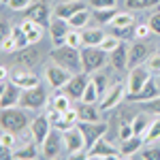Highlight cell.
Segmentation results:
<instances>
[{"label":"cell","instance_id":"obj_1","mask_svg":"<svg viewBox=\"0 0 160 160\" xmlns=\"http://www.w3.org/2000/svg\"><path fill=\"white\" fill-rule=\"evenodd\" d=\"M49 56H51V62L68 68L71 73H81V49L64 43V45H58L56 49H51Z\"/></svg>","mask_w":160,"mask_h":160},{"label":"cell","instance_id":"obj_2","mask_svg":"<svg viewBox=\"0 0 160 160\" xmlns=\"http://www.w3.org/2000/svg\"><path fill=\"white\" fill-rule=\"evenodd\" d=\"M105 62H107V51L102 47H90V45L81 47V71L83 73H96L105 66Z\"/></svg>","mask_w":160,"mask_h":160},{"label":"cell","instance_id":"obj_3","mask_svg":"<svg viewBox=\"0 0 160 160\" xmlns=\"http://www.w3.org/2000/svg\"><path fill=\"white\" fill-rule=\"evenodd\" d=\"M0 124L4 130H11L15 135H19L28 126V118H26L24 111H17V109H2V115H0Z\"/></svg>","mask_w":160,"mask_h":160},{"label":"cell","instance_id":"obj_4","mask_svg":"<svg viewBox=\"0 0 160 160\" xmlns=\"http://www.w3.org/2000/svg\"><path fill=\"white\" fill-rule=\"evenodd\" d=\"M77 128L83 132L86 148H92L98 139L107 135V124L105 122H77Z\"/></svg>","mask_w":160,"mask_h":160},{"label":"cell","instance_id":"obj_5","mask_svg":"<svg viewBox=\"0 0 160 160\" xmlns=\"http://www.w3.org/2000/svg\"><path fill=\"white\" fill-rule=\"evenodd\" d=\"M45 102H47V92L41 86L24 90V92H22V98H19V105H22L24 109H41Z\"/></svg>","mask_w":160,"mask_h":160},{"label":"cell","instance_id":"obj_6","mask_svg":"<svg viewBox=\"0 0 160 160\" xmlns=\"http://www.w3.org/2000/svg\"><path fill=\"white\" fill-rule=\"evenodd\" d=\"M71 77H73V73H71L68 68L60 66V64H56V62L45 68V79L49 81L51 88H64L71 81Z\"/></svg>","mask_w":160,"mask_h":160},{"label":"cell","instance_id":"obj_7","mask_svg":"<svg viewBox=\"0 0 160 160\" xmlns=\"http://www.w3.org/2000/svg\"><path fill=\"white\" fill-rule=\"evenodd\" d=\"M62 139H64V148H66V152H68L71 156L79 154L81 149L86 148V139H83V132L77 128V124H75L73 128L64 130V132H62Z\"/></svg>","mask_w":160,"mask_h":160},{"label":"cell","instance_id":"obj_8","mask_svg":"<svg viewBox=\"0 0 160 160\" xmlns=\"http://www.w3.org/2000/svg\"><path fill=\"white\" fill-rule=\"evenodd\" d=\"M88 73H75L73 77H71V81L64 86V94L66 96H71L73 100H81L83 98V92H86V88H88Z\"/></svg>","mask_w":160,"mask_h":160},{"label":"cell","instance_id":"obj_9","mask_svg":"<svg viewBox=\"0 0 160 160\" xmlns=\"http://www.w3.org/2000/svg\"><path fill=\"white\" fill-rule=\"evenodd\" d=\"M49 7L45 4V2H32L28 9L24 11V17L26 19H32V22H37L38 26H43V28H49Z\"/></svg>","mask_w":160,"mask_h":160},{"label":"cell","instance_id":"obj_10","mask_svg":"<svg viewBox=\"0 0 160 160\" xmlns=\"http://www.w3.org/2000/svg\"><path fill=\"white\" fill-rule=\"evenodd\" d=\"M22 88L17 86L15 81H7L4 86H2V96H0V107L2 109H11L15 105H19V98H22Z\"/></svg>","mask_w":160,"mask_h":160},{"label":"cell","instance_id":"obj_11","mask_svg":"<svg viewBox=\"0 0 160 160\" xmlns=\"http://www.w3.org/2000/svg\"><path fill=\"white\" fill-rule=\"evenodd\" d=\"M124 96H126V88H124L122 83H113V86L105 92V96L100 98L98 109L100 111H109V109H113V107H118Z\"/></svg>","mask_w":160,"mask_h":160},{"label":"cell","instance_id":"obj_12","mask_svg":"<svg viewBox=\"0 0 160 160\" xmlns=\"http://www.w3.org/2000/svg\"><path fill=\"white\" fill-rule=\"evenodd\" d=\"M149 81V68L148 66H132L128 75V94H137L141 88Z\"/></svg>","mask_w":160,"mask_h":160},{"label":"cell","instance_id":"obj_13","mask_svg":"<svg viewBox=\"0 0 160 160\" xmlns=\"http://www.w3.org/2000/svg\"><path fill=\"white\" fill-rule=\"evenodd\" d=\"M88 158H122V149H115L105 139H98L88 149Z\"/></svg>","mask_w":160,"mask_h":160},{"label":"cell","instance_id":"obj_14","mask_svg":"<svg viewBox=\"0 0 160 160\" xmlns=\"http://www.w3.org/2000/svg\"><path fill=\"white\" fill-rule=\"evenodd\" d=\"M51 132V122H49V115H38L34 122L30 124V137L37 141L38 145L45 143L47 135Z\"/></svg>","mask_w":160,"mask_h":160},{"label":"cell","instance_id":"obj_15","mask_svg":"<svg viewBox=\"0 0 160 160\" xmlns=\"http://www.w3.org/2000/svg\"><path fill=\"white\" fill-rule=\"evenodd\" d=\"M158 96H160V86H156V81L149 79L137 94H126V100H130V102H148V100H154Z\"/></svg>","mask_w":160,"mask_h":160},{"label":"cell","instance_id":"obj_16","mask_svg":"<svg viewBox=\"0 0 160 160\" xmlns=\"http://www.w3.org/2000/svg\"><path fill=\"white\" fill-rule=\"evenodd\" d=\"M71 30H73V28L68 24V19H62V17H56V15H53V19H51V24H49V32H51V38H53L56 45H62V43L66 41V34H68Z\"/></svg>","mask_w":160,"mask_h":160},{"label":"cell","instance_id":"obj_17","mask_svg":"<svg viewBox=\"0 0 160 160\" xmlns=\"http://www.w3.org/2000/svg\"><path fill=\"white\" fill-rule=\"evenodd\" d=\"M11 81H15L22 90H30V88L41 86V83H38V77L34 73H30L26 66L24 68H15V71H13L11 73Z\"/></svg>","mask_w":160,"mask_h":160},{"label":"cell","instance_id":"obj_18","mask_svg":"<svg viewBox=\"0 0 160 160\" xmlns=\"http://www.w3.org/2000/svg\"><path fill=\"white\" fill-rule=\"evenodd\" d=\"M62 143H64L62 135L58 132V128H53L49 135H47L45 143H43V156H45V158H56V156L60 154V149H62Z\"/></svg>","mask_w":160,"mask_h":160},{"label":"cell","instance_id":"obj_19","mask_svg":"<svg viewBox=\"0 0 160 160\" xmlns=\"http://www.w3.org/2000/svg\"><path fill=\"white\" fill-rule=\"evenodd\" d=\"M128 49H130V47L122 41L113 51H109V62H111V66H113L115 71H124V68L128 66Z\"/></svg>","mask_w":160,"mask_h":160},{"label":"cell","instance_id":"obj_20","mask_svg":"<svg viewBox=\"0 0 160 160\" xmlns=\"http://www.w3.org/2000/svg\"><path fill=\"white\" fill-rule=\"evenodd\" d=\"M88 9L83 2H77V0H66V2H60L56 9H53V15L56 17H62V19H71L75 13Z\"/></svg>","mask_w":160,"mask_h":160},{"label":"cell","instance_id":"obj_21","mask_svg":"<svg viewBox=\"0 0 160 160\" xmlns=\"http://www.w3.org/2000/svg\"><path fill=\"white\" fill-rule=\"evenodd\" d=\"M38 60H41V53H38V49H34V47H26V49H19V53L15 56V62L19 64V66H26V68H32V66H37Z\"/></svg>","mask_w":160,"mask_h":160},{"label":"cell","instance_id":"obj_22","mask_svg":"<svg viewBox=\"0 0 160 160\" xmlns=\"http://www.w3.org/2000/svg\"><path fill=\"white\" fill-rule=\"evenodd\" d=\"M145 58H148V45H143L141 41H137L135 45H130V49H128V66L130 68L139 66Z\"/></svg>","mask_w":160,"mask_h":160},{"label":"cell","instance_id":"obj_23","mask_svg":"<svg viewBox=\"0 0 160 160\" xmlns=\"http://www.w3.org/2000/svg\"><path fill=\"white\" fill-rule=\"evenodd\" d=\"M145 145V141H143V137H130V139H126V141H122V158H128V156H135L137 152H139V148H143Z\"/></svg>","mask_w":160,"mask_h":160},{"label":"cell","instance_id":"obj_24","mask_svg":"<svg viewBox=\"0 0 160 160\" xmlns=\"http://www.w3.org/2000/svg\"><path fill=\"white\" fill-rule=\"evenodd\" d=\"M22 28H24V32L28 34L30 45H34V43H38V41L43 38V26H38L37 22H32V19H24V22H22Z\"/></svg>","mask_w":160,"mask_h":160},{"label":"cell","instance_id":"obj_25","mask_svg":"<svg viewBox=\"0 0 160 160\" xmlns=\"http://www.w3.org/2000/svg\"><path fill=\"white\" fill-rule=\"evenodd\" d=\"M77 115H79V122H98V109L92 102H81L77 107Z\"/></svg>","mask_w":160,"mask_h":160},{"label":"cell","instance_id":"obj_26","mask_svg":"<svg viewBox=\"0 0 160 160\" xmlns=\"http://www.w3.org/2000/svg\"><path fill=\"white\" fill-rule=\"evenodd\" d=\"M105 32L102 30H86V32H81V41H83V45H90V47H100V43L105 41Z\"/></svg>","mask_w":160,"mask_h":160},{"label":"cell","instance_id":"obj_27","mask_svg":"<svg viewBox=\"0 0 160 160\" xmlns=\"http://www.w3.org/2000/svg\"><path fill=\"white\" fill-rule=\"evenodd\" d=\"M158 139H160V120H154V122L149 124V128L145 130L143 141H145V145H154Z\"/></svg>","mask_w":160,"mask_h":160},{"label":"cell","instance_id":"obj_28","mask_svg":"<svg viewBox=\"0 0 160 160\" xmlns=\"http://www.w3.org/2000/svg\"><path fill=\"white\" fill-rule=\"evenodd\" d=\"M37 141L34 143H28L26 148H22V149H17L15 154H13V158L15 160H34L37 158Z\"/></svg>","mask_w":160,"mask_h":160},{"label":"cell","instance_id":"obj_29","mask_svg":"<svg viewBox=\"0 0 160 160\" xmlns=\"http://www.w3.org/2000/svg\"><path fill=\"white\" fill-rule=\"evenodd\" d=\"M130 124H132V130H135V135H139V137H143L145 135V130L149 128V120H148V115H143V113H139L137 118H132L130 120Z\"/></svg>","mask_w":160,"mask_h":160},{"label":"cell","instance_id":"obj_30","mask_svg":"<svg viewBox=\"0 0 160 160\" xmlns=\"http://www.w3.org/2000/svg\"><path fill=\"white\" fill-rule=\"evenodd\" d=\"M11 37H13V41H15V45H17V51H19V49H26V47L30 45L28 34L24 32V28H22V26L13 28V30H11Z\"/></svg>","mask_w":160,"mask_h":160},{"label":"cell","instance_id":"obj_31","mask_svg":"<svg viewBox=\"0 0 160 160\" xmlns=\"http://www.w3.org/2000/svg\"><path fill=\"white\" fill-rule=\"evenodd\" d=\"M160 4V0H126V9L130 11H141V9H149Z\"/></svg>","mask_w":160,"mask_h":160},{"label":"cell","instance_id":"obj_32","mask_svg":"<svg viewBox=\"0 0 160 160\" xmlns=\"http://www.w3.org/2000/svg\"><path fill=\"white\" fill-rule=\"evenodd\" d=\"M111 24L115 26V28H128V26H135V17L130 13H118Z\"/></svg>","mask_w":160,"mask_h":160},{"label":"cell","instance_id":"obj_33","mask_svg":"<svg viewBox=\"0 0 160 160\" xmlns=\"http://www.w3.org/2000/svg\"><path fill=\"white\" fill-rule=\"evenodd\" d=\"M100 98V92H98V88H96V83H94V81H90V83H88V88H86V92H83V102H92V105H94V102H96V100Z\"/></svg>","mask_w":160,"mask_h":160},{"label":"cell","instance_id":"obj_34","mask_svg":"<svg viewBox=\"0 0 160 160\" xmlns=\"http://www.w3.org/2000/svg\"><path fill=\"white\" fill-rule=\"evenodd\" d=\"M118 13L120 11H115V7H113V9H96L94 17L98 19L100 24H109V22H113V17H115Z\"/></svg>","mask_w":160,"mask_h":160},{"label":"cell","instance_id":"obj_35","mask_svg":"<svg viewBox=\"0 0 160 160\" xmlns=\"http://www.w3.org/2000/svg\"><path fill=\"white\" fill-rule=\"evenodd\" d=\"M88 19H90V13H88V9H83V11L75 13L73 17L68 19V24H71V28H83L88 24Z\"/></svg>","mask_w":160,"mask_h":160},{"label":"cell","instance_id":"obj_36","mask_svg":"<svg viewBox=\"0 0 160 160\" xmlns=\"http://www.w3.org/2000/svg\"><path fill=\"white\" fill-rule=\"evenodd\" d=\"M71 96H66V94H58L56 98H53V102H51V109H58V111H66L71 109Z\"/></svg>","mask_w":160,"mask_h":160},{"label":"cell","instance_id":"obj_37","mask_svg":"<svg viewBox=\"0 0 160 160\" xmlns=\"http://www.w3.org/2000/svg\"><path fill=\"white\" fill-rule=\"evenodd\" d=\"M120 43H122V41L115 37V34H107V37H105V41L100 43V47H102V49L109 53V51H113L115 47H118V45H120Z\"/></svg>","mask_w":160,"mask_h":160},{"label":"cell","instance_id":"obj_38","mask_svg":"<svg viewBox=\"0 0 160 160\" xmlns=\"http://www.w3.org/2000/svg\"><path fill=\"white\" fill-rule=\"evenodd\" d=\"M111 34H115L118 38H132L135 37V26H128V28H111Z\"/></svg>","mask_w":160,"mask_h":160},{"label":"cell","instance_id":"obj_39","mask_svg":"<svg viewBox=\"0 0 160 160\" xmlns=\"http://www.w3.org/2000/svg\"><path fill=\"white\" fill-rule=\"evenodd\" d=\"M66 45H73V47H79V45H83V41H81V32L77 30V28H73L68 34H66V41H64Z\"/></svg>","mask_w":160,"mask_h":160},{"label":"cell","instance_id":"obj_40","mask_svg":"<svg viewBox=\"0 0 160 160\" xmlns=\"http://www.w3.org/2000/svg\"><path fill=\"white\" fill-rule=\"evenodd\" d=\"M4 4H7L9 9H13V11H26L32 2H30V0H4Z\"/></svg>","mask_w":160,"mask_h":160},{"label":"cell","instance_id":"obj_41","mask_svg":"<svg viewBox=\"0 0 160 160\" xmlns=\"http://www.w3.org/2000/svg\"><path fill=\"white\" fill-rule=\"evenodd\" d=\"M15 141H17V135L11 132V130H4L2 137H0V145H2V148H13Z\"/></svg>","mask_w":160,"mask_h":160},{"label":"cell","instance_id":"obj_42","mask_svg":"<svg viewBox=\"0 0 160 160\" xmlns=\"http://www.w3.org/2000/svg\"><path fill=\"white\" fill-rule=\"evenodd\" d=\"M118 137H120L122 141H126V139H130V137H135V130H132V124L122 122V124H120V132H118Z\"/></svg>","mask_w":160,"mask_h":160},{"label":"cell","instance_id":"obj_43","mask_svg":"<svg viewBox=\"0 0 160 160\" xmlns=\"http://www.w3.org/2000/svg\"><path fill=\"white\" fill-rule=\"evenodd\" d=\"M149 34H154V32H152V28H149V24L148 26H143V24L135 26V37H137V41H143V38H148Z\"/></svg>","mask_w":160,"mask_h":160},{"label":"cell","instance_id":"obj_44","mask_svg":"<svg viewBox=\"0 0 160 160\" xmlns=\"http://www.w3.org/2000/svg\"><path fill=\"white\" fill-rule=\"evenodd\" d=\"M118 4V0H90L92 9H113Z\"/></svg>","mask_w":160,"mask_h":160},{"label":"cell","instance_id":"obj_45","mask_svg":"<svg viewBox=\"0 0 160 160\" xmlns=\"http://www.w3.org/2000/svg\"><path fill=\"white\" fill-rule=\"evenodd\" d=\"M92 81L96 83V88H98V92H100V96L107 92V75H102V73H98V75H94L92 77Z\"/></svg>","mask_w":160,"mask_h":160},{"label":"cell","instance_id":"obj_46","mask_svg":"<svg viewBox=\"0 0 160 160\" xmlns=\"http://www.w3.org/2000/svg\"><path fill=\"white\" fill-rule=\"evenodd\" d=\"M143 160H160V148H148L141 152Z\"/></svg>","mask_w":160,"mask_h":160},{"label":"cell","instance_id":"obj_47","mask_svg":"<svg viewBox=\"0 0 160 160\" xmlns=\"http://www.w3.org/2000/svg\"><path fill=\"white\" fill-rule=\"evenodd\" d=\"M148 68H149V73H158V75H160V53H154V56H149Z\"/></svg>","mask_w":160,"mask_h":160},{"label":"cell","instance_id":"obj_48","mask_svg":"<svg viewBox=\"0 0 160 160\" xmlns=\"http://www.w3.org/2000/svg\"><path fill=\"white\" fill-rule=\"evenodd\" d=\"M143 105V109L149 111V113H160V96L154 100H148V102H141Z\"/></svg>","mask_w":160,"mask_h":160},{"label":"cell","instance_id":"obj_49","mask_svg":"<svg viewBox=\"0 0 160 160\" xmlns=\"http://www.w3.org/2000/svg\"><path fill=\"white\" fill-rule=\"evenodd\" d=\"M2 51H4V53H11V51H17V45H15V41H13V37H11V34L2 38Z\"/></svg>","mask_w":160,"mask_h":160},{"label":"cell","instance_id":"obj_50","mask_svg":"<svg viewBox=\"0 0 160 160\" xmlns=\"http://www.w3.org/2000/svg\"><path fill=\"white\" fill-rule=\"evenodd\" d=\"M149 28H152V32L154 34H160V13H154L152 17H149Z\"/></svg>","mask_w":160,"mask_h":160},{"label":"cell","instance_id":"obj_51","mask_svg":"<svg viewBox=\"0 0 160 160\" xmlns=\"http://www.w3.org/2000/svg\"><path fill=\"white\" fill-rule=\"evenodd\" d=\"M0 156H2V160H9V158H13L11 148H2V152H0Z\"/></svg>","mask_w":160,"mask_h":160},{"label":"cell","instance_id":"obj_52","mask_svg":"<svg viewBox=\"0 0 160 160\" xmlns=\"http://www.w3.org/2000/svg\"><path fill=\"white\" fill-rule=\"evenodd\" d=\"M0 77H2V79H7V77H9V68H7V66H2V68H0Z\"/></svg>","mask_w":160,"mask_h":160}]
</instances>
